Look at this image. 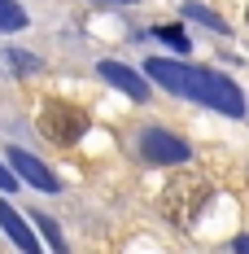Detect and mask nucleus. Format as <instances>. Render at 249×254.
I'll return each mask as SVG.
<instances>
[{
  "instance_id": "1",
  "label": "nucleus",
  "mask_w": 249,
  "mask_h": 254,
  "mask_svg": "<svg viewBox=\"0 0 249 254\" xmlns=\"http://www.w3.org/2000/svg\"><path fill=\"white\" fill-rule=\"evenodd\" d=\"M145 70H149V79H157L162 88H171V92H179V97H188V101H197V105H210V110H219L227 119H241V114H245L241 88L227 75H219V70L184 66V62H166V57H149Z\"/></svg>"
},
{
  "instance_id": "2",
  "label": "nucleus",
  "mask_w": 249,
  "mask_h": 254,
  "mask_svg": "<svg viewBox=\"0 0 249 254\" xmlns=\"http://www.w3.org/2000/svg\"><path fill=\"white\" fill-rule=\"evenodd\" d=\"M88 110L75 101H61V97H52V101H44V110H40V131L49 136L52 145H75L79 136L88 131Z\"/></svg>"
},
{
  "instance_id": "3",
  "label": "nucleus",
  "mask_w": 249,
  "mask_h": 254,
  "mask_svg": "<svg viewBox=\"0 0 249 254\" xmlns=\"http://www.w3.org/2000/svg\"><path fill=\"white\" fill-rule=\"evenodd\" d=\"M140 153L149 158V162H157V167H175V162H188V140L184 136H175V131H166V127H145L140 131Z\"/></svg>"
},
{
  "instance_id": "4",
  "label": "nucleus",
  "mask_w": 249,
  "mask_h": 254,
  "mask_svg": "<svg viewBox=\"0 0 249 254\" xmlns=\"http://www.w3.org/2000/svg\"><path fill=\"white\" fill-rule=\"evenodd\" d=\"M9 162H13V171L31 184V189H40V193H57L61 189V180L52 176L49 167L35 158V153H26V149H9Z\"/></svg>"
},
{
  "instance_id": "5",
  "label": "nucleus",
  "mask_w": 249,
  "mask_h": 254,
  "mask_svg": "<svg viewBox=\"0 0 249 254\" xmlns=\"http://www.w3.org/2000/svg\"><path fill=\"white\" fill-rule=\"evenodd\" d=\"M97 70H100V79H105V83H114V88H118V92H127L131 101H145V97H149L145 75H140V70H131V66H123V62H100Z\"/></svg>"
},
{
  "instance_id": "6",
  "label": "nucleus",
  "mask_w": 249,
  "mask_h": 254,
  "mask_svg": "<svg viewBox=\"0 0 249 254\" xmlns=\"http://www.w3.org/2000/svg\"><path fill=\"white\" fill-rule=\"evenodd\" d=\"M0 228L13 237V246H22V254H44V250H40V241H35V232L26 228V219L4 202V197H0Z\"/></svg>"
},
{
  "instance_id": "7",
  "label": "nucleus",
  "mask_w": 249,
  "mask_h": 254,
  "mask_svg": "<svg viewBox=\"0 0 249 254\" xmlns=\"http://www.w3.org/2000/svg\"><path fill=\"white\" fill-rule=\"evenodd\" d=\"M35 224H40V232H44V241H49V246H52V254H70V246H66V237H61V228L52 224V219H49V215H44V210L35 215Z\"/></svg>"
},
{
  "instance_id": "8",
  "label": "nucleus",
  "mask_w": 249,
  "mask_h": 254,
  "mask_svg": "<svg viewBox=\"0 0 249 254\" xmlns=\"http://www.w3.org/2000/svg\"><path fill=\"white\" fill-rule=\"evenodd\" d=\"M184 13H188L193 22H201V26H210V31H219V35H227V22L219 18V13H210L205 4H184Z\"/></svg>"
},
{
  "instance_id": "9",
  "label": "nucleus",
  "mask_w": 249,
  "mask_h": 254,
  "mask_svg": "<svg viewBox=\"0 0 249 254\" xmlns=\"http://www.w3.org/2000/svg\"><path fill=\"white\" fill-rule=\"evenodd\" d=\"M22 26H26V13L13 0H0V31H22Z\"/></svg>"
},
{
  "instance_id": "10",
  "label": "nucleus",
  "mask_w": 249,
  "mask_h": 254,
  "mask_svg": "<svg viewBox=\"0 0 249 254\" xmlns=\"http://www.w3.org/2000/svg\"><path fill=\"white\" fill-rule=\"evenodd\" d=\"M4 57H9V66H18V75H35V70H44L40 57H31V53H22V49H9Z\"/></svg>"
},
{
  "instance_id": "11",
  "label": "nucleus",
  "mask_w": 249,
  "mask_h": 254,
  "mask_svg": "<svg viewBox=\"0 0 249 254\" xmlns=\"http://www.w3.org/2000/svg\"><path fill=\"white\" fill-rule=\"evenodd\" d=\"M153 35H157V40H166V44H171V49H179V53H188V31H184V26H157V31H153Z\"/></svg>"
},
{
  "instance_id": "12",
  "label": "nucleus",
  "mask_w": 249,
  "mask_h": 254,
  "mask_svg": "<svg viewBox=\"0 0 249 254\" xmlns=\"http://www.w3.org/2000/svg\"><path fill=\"white\" fill-rule=\"evenodd\" d=\"M0 189H9V193L18 189V176H9V167H4V162H0Z\"/></svg>"
},
{
  "instance_id": "13",
  "label": "nucleus",
  "mask_w": 249,
  "mask_h": 254,
  "mask_svg": "<svg viewBox=\"0 0 249 254\" xmlns=\"http://www.w3.org/2000/svg\"><path fill=\"white\" fill-rule=\"evenodd\" d=\"M232 254H249V237H236L232 241Z\"/></svg>"
},
{
  "instance_id": "14",
  "label": "nucleus",
  "mask_w": 249,
  "mask_h": 254,
  "mask_svg": "<svg viewBox=\"0 0 249 254\" xmlns=\"http://www.w3.org/2000/svg\"><path fill=\"white\" fill-rule=\"evenodd\" d=\"M97 4H131V0H97Z\"/></svg>"
}]
</instances>
